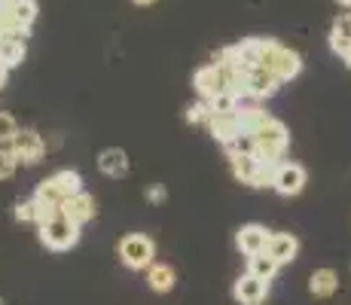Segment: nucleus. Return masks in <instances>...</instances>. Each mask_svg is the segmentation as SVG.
<instances>
[{
  "label": "nucleus",
  "mask_w": 351,
  "mask_h": 305,
  "mask_svg": "<svg viewBox=\"0 0 351 305\" xmlns=\"http://www.w3.org/2000/svg\"><path fill=\"white\" fill-rule=\"evenodd\" d=\"M117 254H119V263H123L125 269L138 272V269H150V266H153V256H156V244H153L150 235L132 232V235H125V239L119 241Z\"/></svg>",
  "instance_id": "5"
},
{
  "label": "nucleus",
  "mask_w": 351,
  "mask_h": 305,
  "mask_svg": "<svg viewBox=\"0 0 351 305\" xmlns=\"http://www.w3.org/2000/svg\"><path fill=\"white\" fill-rule=\"evenodd\" d=\"M330 49L336 56H346L351 49V12H342L333 22V31H330Z\"/></svg>",
  "instance_id": "17"
},
{
  "label": "nucleus",
  "mask_w": 351,
  "mask_h": 305,
  "mask_svg": "<svg viewBox=\"0 0 351 305\" xmlns=\"http://www.w3.org/2000/svg\"><path fill=\"white\" fill-rule=\"evenodd\" d=\"M208 128H211V138L217 141V144H223V147L235 144V141L245 134V125H241L239 110H235V113H211Z\"/></svg>",
  "instance_id": "10"
},
{
  "label": "nucleus",
  "mask_w": 351,
  "mask_h": 305,
  "mask_svg": "<svg viewBox=\"0 0 351 305\" xmlns=\"http://www.w3.org/2000/svg\"><path fill=\"white\" fill-rule=\"evenodd\" d=\"M251 138H254V144H256V156H263V159H272V162L285 159V153H287V147H290L287 125L281 119H275V117H269L251 134Z\"/></svg>",
  "instance_id": "2"
},
{
  "label": "nucleus",
  "mask_w": 351,
  "mask_h": 305,
  "mask_svg": "<svg viewBox=\"0 0 351 305\" xmlns=\"http://www.w3.org/2000/svg\"><path fill=\"white\" fill-rule=\"evenodd\" d=\"M19 132H22V128H19V122L12 119L10 113H0V144H12Z\"/></svg>",
  "instance_id": "26"
},
{
  "label": "nucleus",
  "mask_w": 351,
  "mask_h": 305,
  "mask_svg": "<svg viewBox=\"0 0 351 305\" xmlns=\"http://www.w3.org/2000/svg\"><path fill=\"white\" fill-rule=\"evenodd\" d=\"M306 180H308V174L300 162H281L272 189L278 195H285V199H290V195H300L302 189H306Z\"/></svg>",
  "instance_id": "8"
},
{
  "label": "nucleus",
  "mask_w": 351,
  "mask_h": 305,
  "mask_svg": "<svg viewBox=\"0 0 351 305\" xmlns=\"http://www.w3.org/2000/svg\"><path fill=\"white\" fill-rule=\"evenodd\" d=\"M266 254L272 256L278 266H287V263H293L296 254H300V241H296V235H290V232H275Z\"/></svg>",
  "instance_id": "13"
},
{
  "label": "nucleus",
  "mask_w": 351,
  "mask_h": 305,
  "mask_svg": "<svg viewBox=\"0 0 351 305\" xmlns=\"http://www.w3.org/2000/svg\"><path fill=\"white\" fill-rule=\"evenodd\" d=\"M229 165H232L235 180H241V183H247V186H251L256 168H260V156H241V153H232V156H229Z\"/></svg>",
  "instance_id": "19"
},
{
  "label": "nucleus",
  "mask_w": 351,
  "mask_h": 305,
  "mask_svg": "<svg viewBox=\"0 0 351 305\" xmlns=\"http://www.w3.org/2000/svg\"><path fill=\"white\" fill-rule=\"evenodd\" d=\"M98 168L101 174H107V178L119 180L128 174V156L125 150H119V147H107V150L98 153Z\"/></svg>",
  "instance_id": "14"
},
{
  "label": "nucleus",
  "mask_w": 351,
  "mask_h": 305,
  "mask_svg": "<svg viewBox=\"0 0 351 305\" xmlns=\"http://www.w3.org/2000/svg\"><path fill=\"white\" fill-rule=\"evenodd\" d=\"M132 3H134V6H150L153 0H132Z\"/></svg>",
  "instance_id": "28"
},
{
  "label": "nucleus",
  "mask_w": 351,
  "mask_h": 305,
  "mask_svg": "<svg viewBox=\"0 0 351 305\" xmlns=\"http://www.w3.org/2000/svg\"><path fill=\"white\" fill-rule=\"evenodd\" d=\"M25 56H28L25 40H3V43H0V67H6V71L22 64Z\"/></svg>",
  "instance_id": "20"
},
{
  "label": "nucleus",
  "mask_w": 351,
  "mask_h": 305,
  "mask_svg": "<svg viewBox=\"0 0 351 305\" xmlns=\"http://www.w3.org/2000/svg\"><path fill=\"white\" fill-rule=\"evenodd\" d=\"M278 263L272 260L269 254H256V256H247V272L256 275V278H263V281H272L275 275H278Z\"/></svg>",
  "instance_id": "21"
},
{
  "label": "nucleus",
  "mask_w": 351,
  "mask_h": 305,
  "mask_svg": "<svg viewBox=\"0 0 351 305\" xmlns=\"http://www.w3.org/2000/svg\"><path fill=\"white\" fill-rule=\"evenodd\" d=\"M208 119H211L208 101H195V104L186 107V122H193V125H208Z\"/></svg>",
  "instance_id": "24"
},
{
  "label": "nucleus",
  "mask_w": 351,
  "mask_h": 305,
  "mask_svg": "<svg viewBox=\"0 0 351 305\" xmlns=\"http://www.w3.org/2000/svg\"><path fill=\"white\" fill-rule=\"evenodd\" d=\"M12 3V0H0V10H6V6H10Z\"/></svg>",
  "instance_id": "30"
},
{
  "label": "nucleus",
  "mask_w": 351,
  "mask_h": 305,
  "mask_svg": "<svg viewBox=\"0 0 351 305\" xmlns=\"http://www.w3.org/2000/svg\"><path fill=\"white\" fill-rule=\"evenodd\" d=\"M269 241H272V232L260 223H247L235 232V247L241 250L245 256H256V254H266L269 250Z\"/></svg>",
  "instance_id": "9"
},
{
  "label": "nucleus",
  "mask_w": 351,
  "mask_h": 305,
  "mask_svg": "<svg viewBox=\"0 0 351 305\" xmlns=\"http://www.w3.org/2000/svg\"><path fill=\"white\" fill-rule=\"evenodd\" d=\"M0 305H3V300H0Z\"/></svg>",
  "instance_id": "32"
},
{
  "label": "nucleus",
  "mask_w": 351,
  "mask_h": 305,
  "mask_svg": "<svg viewBox=\"0 0 351 305\" xmlns=\"http://www.w3.org/2000/svg\"><path fill=\"white\" fill-rule=\"evenodd\" d=\"M239 117H241V125H245V134H254L256 128L269 119V113L263 110L260 104H241L239 107Z\"/></svg>",
  "instance_id": "22"
},
{
  "label": "nucleus",
  "mask_w": 351,
  "mask_h": 305,
  "mask_svg": "<svg viewBox=\"0 0 351 305\" xmlns=\"http://www.w3.org/2000/svg\"><path fill=\"white\" fill-rule=\"evenodd\" d=\"M339 287V275L333 269H315L312 278H308V293L318 296V300H330Z\"/></svg>",
  "instance_id": "16"
},
{
  "label": "nucleus",
  "mask_w": 351,
  "mask_h": 305,
  "mask_svg": "<svg viewBox=\"0 0 351 305\" xmlns=\"http://www.w3.org/2000/svg\"><path fill=\"white\" fill-rule=\"evenodd\" d=\"M193 86H195V92H199L202 101L217 98L220 92H226V67L223 64L199 67V71H195V77H193Z\"/></svg>",
  "instance_id": "7"
},
{
  "label": "nucleus",
  "mask_w": 351,
  "mask_h": 305,
  "mask_svg": "<svg viewBox=\"0 0 351 305\" xmlns=\"http://www.w3.org/2000/svg\"><path fill=\"white\" fill-rule=\"evenodd\" d=\"M37 229H40V241H43V247L58 250V254H62V250H71L73 244L80 241V223H73L64 211L49 217V220Z\"/></svg>",
  "instance_id": "4"
},
{
  "label": "nucleus",
  "mask_w": 351,
  "mask_h": 305,
  "mask_svg": "<svg viewBox=\"0 0 351 305\" xmlns=\"http://www.w3.org/2000/svg\"><path fill=\"white\" fill-rule=\"evenodd\" d=\"M165 199H168V193H165V186H162V183H153V186L147 189V202H150V205H162Z\"/></svg>",
  "instance_id": "27"
},
{
  "label": "nucleus",
  "mask_w": 351,
  "mask_h": 305,
  "mask_svg": "<svg viewBox=\"0 0 351 305\" xmlns=\"http://www.w3.org/2000/svg\"><path fill=\"white\" fill-rule=\"evenodd\" d=\"M19 168V159L12 153V147H0V180H10Z\"/></svg>",
  "instance_id": "25"
},
{
  "label": "nucleus",
  "mask_w": 351,
  "mask_h": 305,
  "mask_svg": "<svg viewBox=\"0 0 351 305\" xmlns=\"http://www.w3.org/2000/svg\"><path fill=\"white\" fill-rule=\"evenodd\" d=\"M62 211L71 217L73 223H80V226H83V223H89L92 217L98 214V208H95V199H92V195L83 189V193H77L73 199H67V202H64Z\"/></svg>",
  "instance_id": "15"
},
{
  "label": "nucleus",
  "mask_w": 351,
  "mask_h": 305,
  "mask_svg": "<svg viewBox=\"0 0 351 305\" xmlns=\"http://www.w3.org/2000/svg\"><path fill=\"white\" fill-rule=\"evenodd\" d=\"M10 147H12V153H16L19 165H28V168L40 165V162H43V156H46V141L40 138L34 128H22Z\"/></svg>",
  "instance_id": "6"
},
{
  "label": "nucleus",
  "mask_w": 351,
  "mask_h": 305,
  "mask_svg": "<svg viewBox=\"0 0 351 305\" xmlns=\"http://www.w3.org/2000/svg\"><path fill=\"white\" fill-rule=\"evenodd\" d=\"M77 193H83V178L80 171H71V168H62L56 171L52 178L40 180V186L34 189V199L40 205H49V208H62L67 199H73Z\"/></svg>",
  "instance_id": "1"
},
{
  "label": "nucleus",
  "mask_w": 351,
  "mask_h": 305,
  "mask_svg": "<svg viewBox=\"0 0 351 305\" xmlns=\"http://www.w3.org/2000/svg\"><path fill=\"white\" fill-rule=\"evenodd\" d=\"M147 284H150V290H156V293H168V290H174V284H178V275H174V269L165 266V263H153V266L147 269Z\"/></svg>",
  "instance_id": "18"
},
{
  "label": "nucleus",
  "mask_w": 351,
  "mask_h": 305,
  "mask_svg": "<svg viewBox=\"0 0 351 305\" xmlns=\"http://www.w3.org/2000/svg\"><path fill=\"white\" fill-rule=\"evenodd\" d=\"M342 61H346V64H348V67H351V49H348V52H346V56H342Z\"/></svg>",
  "instance_id": "29"
},
{
  "label": "nucleus",
  "mask_w": 351,
  "mask_h": 305,
  "mask_svg": "<svg viewBox=\"0 0 351 305\" xmlns=\"http://www.w3.org/2000/svg\"><path fill=\"white\" fill-rule=\"evenodd\" d=\"M336 3H342V6H348V10H351V0H336Z\"/></svg>",
  "instance_id": "31"
},
{
  "label": "nucleus",
  "mask_w": 351,
  "mask_h": 305,
  "mask_svg": "<svg viewBox=\"0 0 351 305\" xmlns=\"http://www.w3.org/2000/svg\"><path fill=\"white\" fill-rule=\"evenodd\" d=\"M260 67L272 71L275 77L281 80V83H287V80L300 77L302 58H300V52H293V49H287V46H281L278 40L266 37V43H263V64H260Z\"/></svg>",
  "instance_id": "3"
},
{
  "label": "nucleus",
  "mask_w": 351,
  "mask_h": 305,
  "mask_svg": "<svg viewBox=\"0 0 351 305\" xmlns=\"http://www.w3.org/2000/svg\"><path fill=\"white\" fill-rule=\"evenodd\" d=\"M208 107H211V113H235L241 107V101L235 98V95H229V92H220L217 98L208 101Z\"/></svg>",
  "instance_id": "23"
},
{
  "label": "nucleus",
  "mask_w": 351,
  "mask_h": 305,
  "mask_svg": "<svg viewBox=\"0 0 351 305\" xmlns=\"http://www.w3.org/2000/svg\"><path fill=\"white\" fill-rule=\"evenodd\" d=\"M281 89V80L275 77L272 71H266V67H254V71H247V98H272L275 92Z\"/></svg>",
  "instance_id": "12"
},
{
  "label": "nucleus",
  "mask_w": 351,
  "mask_h": 305,
  "mask_svg": "<svg viewBox=\"0 0 351 305\" xmlns=\"http://www.w3.org/2000/svg\"><path fill=\"white\" fill-rule=\"evenodd\" d=\"M266 296H269V281H263V278L251 272H245L232 284V300L239 305H263Z\"/></svg>",
  "instance_id": "11"
}]
</instances>
